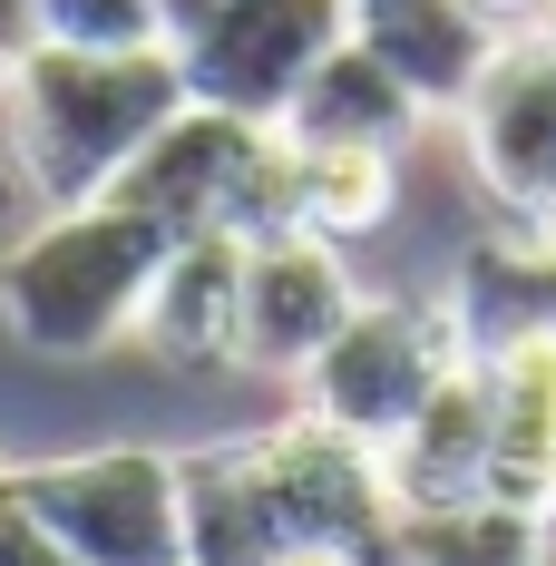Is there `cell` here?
I'll return each instance as SVG.
<instances>
[{"mask_svg": "<svg viewBox=\"0 0 556 566\" xmlns=\"http://www.w3.org/2000/svg\"><path fill=\"white\" fill-rule=\"evenodd\" d=\"M352 303H361V283H352L333 234H313V226L264 234V244H244L234 361H244V371H303V361L352 323Z\"/></svg>", "mask_w": 556, "mask_h": 566, "instance_id": "ba28073f", "label": "cell"}, {"mask_svg": "<svg viewBox=\"0 0 556 566\" xmlns=\"http://www.w3.org/2000/svg\"><path fill=\"white\" fill-rule=\"evenodd\" d=\"M283 566H352V557H283Z\"/></svg>", "mask_w": 556, "mask_h": 566, "instance_id": "603a6c76", "label": "cell"}, {"mask_svg": "<svg viewBox=\"0 0 556 566\" xmlns=\"http://www.w3.org/2000/svg\"><path fill=\"white\" fill-rule=\"evenodd\" d=\"M186 108L176 40L147 50H40L0 69V117H10V176L40 206H88L137 167V147Z\"/></svg>", "mask_w": 556, "mask_h": 566, "instance_id": "6da1fadb", "label": "cell"}, {"mask_svg": "<svg viewBox=\"0 0 556 566\" xmlns=\"http://www.w3.org/2000/svg\"><path fill=\"white\" fill-rule=\"evenodd\" d=\"M206 10H216V0H157V20H167V40H186V30H196Z\"/></svg>", "mask_w": 556, "mask_h": 566, "instance_id": "44dd1931", "label": "cell"}, {"mask_svg": "<svg viewBox=\"0 0 556 566\" xmlns=\"http://www.w3.org/2000/svg\"><path fill=\"white\" fill-rule=\"evenodd\" d=\"M0 206H20V176H10V167H0Z\"/></svg>", "mask_w": 556, "mask_h": 566, "instance_id": "7402d4cb", "label": "cell"}, {"mask_svg": "<svg viewBox=\"0 0 556 566\" xmlns=\"http://www.w3.org/2000/svg\"><path fill=\"white\" fill-rule=\"evenodd\" d=\"M234 303H244V234H176L127 342L167 371H224L234 361Z\"/></svg>", "mask_w": 556, "mask_h": 566, "instance_id": "9c48e42d", "label": "cell"}, {"mask_svg": "<svg viewBox=\"0 0 556 566\" xmlns=\"http://www.w3.org/2000/svg\"><path fill=\"white\" fill-rule=\"evenodd\" d=\"M537 557H547V517H517L499 499L400 517V566H537Z\"/></svg>", "mask_w": 556, "mask_h": 566, "instance_id": "5bb4252c", "label": "cell"}, {"mask_svg": "<svg viewBox=\"0 0 556 566\" xmlns=\"http://www.w3.org/2000/svg\"><path fill=\"white\" fill-rule=\"evenodd\" d=\"M0 566H78V557L50 537V527H40V517L10 499V479H0Z\"/></svg>", "mask_w": 556, "mask_h": 566, "instance_id": "ac0fdd59", "label": "cell"}, {"mask_svg": "<svg viewBox=\"0 0 556 566\" xmlns=\"http://www.w3.org/2000/svg\"><path fill=\"white\" fill-rule=\"evenodd\" d=\"M40 40L59 50H147L167 40L157 0H40Z\"/></svg>", "mask_w": 556, "mask_h": 566, "instance_id": "e0dca14e", "label": "cell"}, {"mask_svg": "<svg viewBox=\"0 0 556 566\" xmlns=\"http://www.w3.org/2000/svg\"><path fill=\"white\" fill-rule=\"evenodd\" d=\"M449 313L469 333V361L499 352V342L556 333V234L547 226H517V234H479L469 264L449 283Z\"/></svg>", "mask_w": 556, "mask_h": 566, "instance_id": "4fadbf2b", "label": "cell"}, {"mask_svg": "<svg viewBox=\"0 0 556 566\" xmlns=\"http://www.w3.org/2000/svg\"><path fill=\"white\" fill-rule=\"evenodd\" d=\"M352 40V0H216L186 40H176V69H186V98L234 117H274L293 108V88L323 69V50Z\"/></svg>", "mask_w": 556, "mask_h": 566, "instance_id": "8992f818", "label": "cell"}, {"mask_svg": "<svg viewBox=\"0 0 556 566\" xmlns=\"http://www.w3.org/2000/svg\"><path fill=\"white\" fill-rule=\"evenodd\" d=\"M254 489L274 509L293 557H352V566H400V499L381 479V450L352 440L333 420H283L264 440H244Z\"/></svg>", "mask_w": 556, "mask_h": 566, "instance_id": "3957f363", "label": "cell"}, {"mask_svg": "<svg viewBox=\"0 0 556 566\" xmlns=\"http://www.w3.org/2000/svg\"><path fill=\"white\" fill-rule=\"evenodd\" d=\"M30 50H40V0H0V69H20Z\"/></svg>", "mask_w": 556, "mask_h": 566, "instance_id": "d6986e66", "label": "cell"}, {"mask_svg": "<svg viewBox=\"0 0 556 566\" xmlns=\"http://www.w3.org/2000/svg\"><path fill=\"white\" fill-rule=\"evenodd\" d=\"M10 499L78 566H186V479L167 450H88L10 469Z\"/></svg>", "mask_w": 556, "mask_h": 566, "instance_id": "277c9868", "label": "cell"}, {"mask_svg": "<svg viewBox=\"0 0 556 566\" xmlns=\"http://www.w3.org/2000/svg\"><path fill=\"white\" fill-rule=\"evenodd\" d=\"M176 234L117 196H88V206H50V226H30L0 264V323L20 352L40 361H88L108 342L137 333V303L167 264Z\"/></svg>", "mask_w": 556, "mask_h": 566, "instance_id": "7a4b0ae2", "label": "cell"}, {"mask_svg": "<svg viewBox=\"0 0 556 566\" xmlns=\"http://www.w3.org/2000/svg\"><path fill=\"white\" fill-rule=\"evenodd\" d=\"M420 117H430V108H420V88H410L381 50L342 40V50H323V69L293 88L283 137H293V147H410Z\"/></svg>", "mask_w": 556, "mask_h": 566, "instance_id": "8fae6325", "label": "cell"}, {"mask_svg": "<svg viewBox=\"0 0 556 566\" xmlns=\"http://www.w3.org/2000/svg\"><path fill=\"white\" fill-rule=\"evenodd\" d=\"M489 440H499V430H489V381H479V361H459L440 391L381 440V479H390V499H400V517H430V509L479 499Z\"/></svg>", "mask_w": 556, "mask_h": 566, "instance_id": "30bf717a", "label": "cell"}, {"mask_svg": "<svg viewBox=\"0 0 556 566\" xmlns=\"http://www.w3.org/2000/svg\"><path fill=\"white\" fill-rule=\"evenodd\" d=\"M469 10H479L489 30H527V20H537V10H556V0H469Z\"/></svg>", "mask_w": 556, "mask_h": 566, "instance_id": "ffe728a7", "label": "cell"}, {"mask_svg": "<svg viewBox=\"0 0 556 566\" xmlns=\"http://www.w3.org/2000/svg\"><path fill=\"white\" fill-rule=\"evenodd\" d=\"M0 479H10V459H0Z\"/></svg>", "mask_w": 556, "mask_h": 566, "instance_id": "d4e9b609", "label": "cell"}, {"mask_svg": "<svg viewBox=\"0 0 556 566\" xmlns=\"http://www.w3.org/2000/svg\"><path fill=\"white\" fill-rule=\"evenodd\" d=\"M459 361H469V333H459L449 293H420V303H352V323L303 361V410L381 450Z\"/></svg>", "mask_w": 556, "mask_h": 566, "instance_id": "5b68a950", "label": "cell"}, {"mask_svg": "<svg viewBox=\"0 0 556 566\" xmlns=\"http://www.w3.org/2000/svg\"><path fill=\"white\" fill-rule=\"evenodd\" d=\"M469 167L517 226L556 234V30H499V50L479 59L469 98Z\"/></svg>", "mask_w": 556, "mask_h": 566, "instance_id": "52a82bcc", "label": "cell"}, {"mask_svg": "<svg viewBox=\"0 0 556 566\" xmlns=\"http://www.w3.org/2000/svg\"><path fill=\"white\" fill-rule=\"evenodd\" d=\"M352 40L361 50H381L410 88H420V108L440 117L469 98V78H479V59L499 50V30L469 10V0H352Z\"/></svg>", "mask_w": 556, "mask_h": 566, "instance_id": "7c38bea8", "label": "cell"}, {"mask_svg": "<svg viewBox=\"0 0 556 566\" xmlns=\"http://www.w3.org/2000/svg\"><path fill=\"white\" fill-rule=\"evenodd\" d=\"M400 206V147H303V226L352 244L390 226Z\"/></svg>", "mask_w": 556, "mask_h": 566, "instance_id": "9a60e30c", "label": "cell"}, {"mask_svg": "<svg viewBox=\"0 0 556 566\" xmlns=\"http://www.w3.org/2000/svg\"><path fill=\"white\" fill-rule=\"evenodd\" d=\"M479 381H489V450H556V333L499 342L479 352Z\"/></svg>", "mask_w": 556, "mask_h": 566, "instance_id": "2e32d148", "label": "cell"}, {"mask_svg": "<svg viewBox=\"0 0 556 566\" xmlns=\"http://www.w3.org/2000/svg\"><path fill=\"white\" fill-rule=\"evenodd\" d=\"M537 566H556V517H547V557H537Z\"/></svg>", "mask_w": 556, "mask_h": 566, "instance_id": "cb8c5ba5", "label": "cell"}]
</instances>
